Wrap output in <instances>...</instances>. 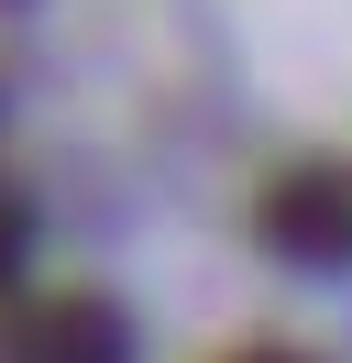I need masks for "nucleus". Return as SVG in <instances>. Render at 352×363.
Segmentation results:
<instances>
[{
	"instance_id": "obj_2",
	"label": "nucleus",
	"mask_w": 352,
	"mask_h": 363,
	"mask_svg": "<svg viewBox=\"0 0 352 363\" xmlns=\"http://www.w3.org/2000/svg\"><path fill=\"white\" fill-rule=\"evenodd\" d=\"M253 363H275V352H253Z\"/></svg>"
},
{
	"instance_id": "obj_1",
	"label": "nucleus",
	"mask_w": 352,
	"mask_h": 363,
	"mask_svg": "<svg viewBox=\"0 0 352 363\" xmlns=\"http://www.w3.org/2000/svg\"><path fill=\"white\" fill-rule=\"evenodd\" d=\"M11 264H22V220L0 209V286H11Z\"/></svg>"
}]
</instances>
